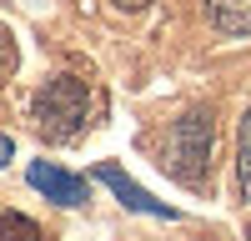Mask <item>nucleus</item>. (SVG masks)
Returning a JSON list of instances; mask_svg holds the SVG:
<instances>
[{
  "instance_id": "nucleus-1",
  "label": "nucleus",
  "mask_w": 251,
  "mask_h": 241,
  "mask_svg": "<svg viewBox=\"0 0 251 241\" xmlns=\"http://www.w3.org/2000/svg\"><path fill=\"white\" fill-rule=\"evenodd\" d=\"M211 146H216V120L211 111H186L171 131H166V146H161V171L181 181V186L201 191L211 181Z\"/></svg>"
},
{
  "instance_id": "nucleus-2",
  "label": "nucleus",
  "mask_w": 251,
  "mask_h": 241,
  "mask_svg": "<svg viewBox=\"0 0 251 241\" xmlns=\"http://www.w3.org/2000/svg\"><path fill=\"white\" fill-rule=\"evenodd\" d=\"M91 120V86L75 75H55L35 96V126L46 141H75Z\"/></svg>"
},
{
  "instance_id": "nucleus-3",
  "label": "nucleus",
  "mask_w": 251,
  "mask_h": 241,
  "mask_svg": "<svg viewBox=\"0 0 251 241\" xmlns=\"http://www.w3.org/2000/svg\"><path fill=\"white\" fill-rule=\"evenodd\" d=\"M25 181L35 191H46V201H60V206H86V201H91L86 176H71V171L50 166V161H35V166L25 171Z\"/></svg>"
},
{
  "instance_id": "nucleus-4",
  "label": "nucleus",
  "mask_w": 251,
  "mask_h": 241,
  "mask_svg": "<svg viewBox=\"0 0 251 241\" xmlns=\"http://www.w3.org/2000/svg\"><path fill=\"white\" fill-rule=\"evenodd\" d=\"M96 181H100V186H111L116 201H126L131 211H141V216H161V221H176V206H166V201H156L151 191H141L121 166H111V161H100V166H96Z\"/></svg>"
},
{
  "instance_id": "nucleus-5",
  "label": "nucleus",
  "mask_w": 251,
  "mask_h": 241,
  "mask_svg": "<svg viewBox=\"0 0 251 241\" xmlns=\"http://www.w3.org/2000/svg\"><path fill=\"white\" fill-rule=\"evenodd\" d=\"M206 15L221 35H251V0H206Z\"/></svg>"
},
{
  "instance_id": "nucleus-6",
  "label": "nucleus",
  "mask_w": 251,
  "mask_h": 241,
  "mask_svg": "<svg viewBox=\"0 0 251 241\" xmlns=\"http://www.w3.org/2000/svg\"><path fill=\"white\" fill-rule=\"evenodd\" d=\"M236 181H241V196L251 201V111L241 116V131H236Z\"/></svg>"
},
{
  "instance_id": "nucleus-7",
  "label": "nucleus",
  "mask_w": 251,
  "mask_h": 241,
  "mask_svg": "<svg viewBox=\"0 0 251 241\" xmlns=\"http://www.w3.org/2000/svg\"><path fill=\"white\" fill-rule=\"evenodd\" d=\"M0 241H46V236H40V226H35L30 216L5 211V216H0Z\"/></svg>"
},
{
  "instance_id": "nucleus-8",
  "label": "nucleus",
  "mask_w": 251,
  "mask_h": 241,
  "mask_svg": "<svg viewBox=\"0 0 251 241\" xmlns=\"http://www.w3.org/2000/svg\"><path fill=\"white\" fill-rule=\"evenodd\" d=\"M15 60H20V55H15V35H10L5 25H0V80H5V75L15 71Z\"/></svg>"
},
{
  "instance_id": "nucleus-9",
  "label": "nucleus",
  "mask_w": 251,
  "mask_h": 241,
  "mask_svg": "<svg viewBox=\"0 0 251 241\" xmlns=\"http://www.w3.org/2000/svg\"><path fill=\"white\" fill-rule=\"evenodd\" d=\"M10 156H15V141H10V136H0V166H5Z\"/></svg>"
},
{
  "instance_id": "nucleus-10",
  "label": "nucleus",
  "mask_w": 251,
  "mask_h": 241,
  "mask_svg": "<svg viewBox=\"0 0 251 241\" xmlns=\"http://www.w3.org/2000/svg\"><path fill=\"white\" fill-rule=\"evenodd\" d=\"M116 5H121V10H146L151 0H116Z\"/></svg>"
},
{
  "instance_id": "nucleus-11",
  "label": "nucleus",
  "mask_w": 251,
  "mask_h": 241,
  "mask_svg": "<svg viewBox=\"0 0 251 241\" xmlns=\"http://www.w3.org/2000/svg\"><path fill=\"white\" fill-rule=\"evenodd\" d=\"M246 241H251V231H246Z\"/></svg>"
}]
</instances>
